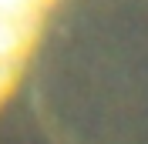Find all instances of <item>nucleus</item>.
Here are the masks:
<instances>
[{"mask_svg": "<svg viewBox=\"0 0 148 144\" xmlns=\"http://www.w3.org/2000/svg\"><path fill=\"white\" fill-rule=\"evenodd\" d=\"M61 0H0V107L17 94Z\"/></svg>", "mask_w": 148, "mask_h": 144, "instance_id": "obj_1", "label": "nucleus"}]
</instances>
